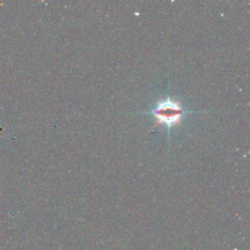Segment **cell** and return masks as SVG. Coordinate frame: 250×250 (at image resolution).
Segmentation results:
<instances>
[{"label":"cell","mask_w":250,"mask_h":250,"mask_svg":"<svg viewBox=\"0 0 250 250\" xmlns=\"http://www.w3.org/2000/svg\"><path fill=\"white\" fill-rule=\"evenodd\" d=\"M187 112L188 111L185 110L178 101H174L168 96L166 99L158 102L155 107L147 113L154 115L156 125L164 124L168 129V132H170V128L180 123L184 114Z\"/></svg>","instance_id":"obj_1"}]
</instances>
